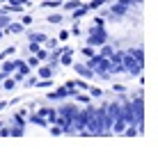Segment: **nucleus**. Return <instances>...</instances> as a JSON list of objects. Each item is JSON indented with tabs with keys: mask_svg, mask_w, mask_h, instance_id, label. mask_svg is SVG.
<instances>
[]
</instances>
